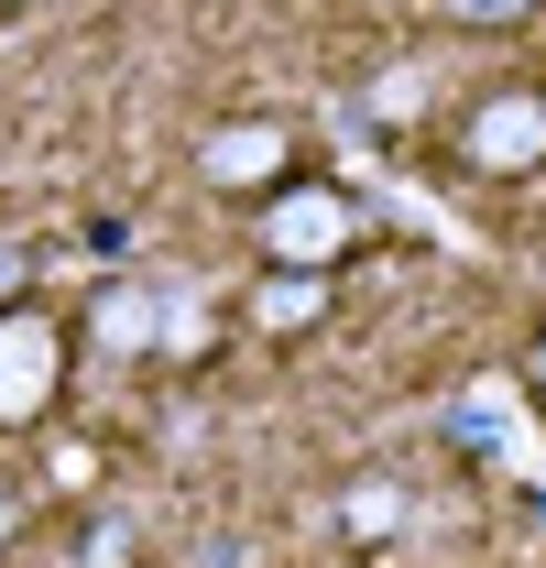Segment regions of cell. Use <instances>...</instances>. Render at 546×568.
I'll return each mask as SVG.
<instances>
[{
  "label": "cell",
  "mask_w": 546,
  "mask_h": 568,
  "mask_svg": "<svg viewBox=\"0 0 546 568\" xmlns=\"http://www.w3.org/2000/svg\"><path fill=\"white\" fill-rule=\"evenodd\" d=\"M263 252L284 263V274H328V263L350 252V197L317 186V175H306V186H273L263 197Z\"/></svg>",
  "instance_id": "obj_1"
},
{
  "label": "cell",
  "mask_w": 546,
  "mask_h": 568,
  "mask_svg": "<svg viewBox=\"0 0 546 568\" xmlns=\"http://www.w3.org/2000/svg\"><path fill=\"white\" fill-rule=\"evenodd\" d=\"M55 361H67V339L33 306H0V426H33L55 405Z\"/></svg>",
  "instance_id": "obj_2"
},
{
  "label": "cell",
  "mask_w": 546,
  "mask_h": 568,
  "mask_svg": "<svg viewBox=\"0 0 546 568\" xmlns=\"http://www.w3.org/2000/svg\"><path fill=\"white\" fill-rule=\"evenodd\" d=\"M471 164H481V175H525V164H546V99H536V88H503V99L471 110Z\"/></svg>",
  "instance_id": "obj_3"
},
{
  "label": "cell",
  "mask_w": 546,
  "mask_h": 568,
  "mask_svg": "<svg viewBox=\"0 0 546 568\" xmlns=\"http://www.w3.org/2000/svg\"><path fill=\"white\" fill-rule=\"evenodd\" d=\"M88 339L110 361L164 351V284H99V295H88Z\"/></svg>",
  "instance_id": "obj_4"
},
{
  "label": "cell",
  "mask_w": 546,
  "mask_h": 568,
  "mask_svg": "<svg viewBox=\"0 0 546 568\" xmlns=\"http://www.w3.org/2000/svg\"><path fill=\"white\" fill-rule=\"evenodd\" d=\"M208 186H273L284 175V132L273 121H230V132H208Z\"/></svg>",
  "instance_id": "obj_5"
},
{
  "label": "cell",
  "mask_w": 546,
  "mask_h": 568,
  "mask_svg": "<svg viewBox=\"0 0 546 568\" xmlns=\"http://www.w3.org/2000/svg\"><path fill=\"white\" fill-rule=\"evenodd\" d=\"M252 317H263L273 339H295V328H317V317H328V284H317V274H284V263H273V284L252 295Z\"/></svg>",
  "instance_id": "obj_6"
},
{
  "label": "cell",
  "mask_w": 546,
  "mask_h": 568,
  "mask_svg": "<svg viewBox=\"0 0 546 568\" xmlns=\"http://www.w3.org/2000/svg\"><path fill=\"white\" fill-rule=\"evenodd\" d=\"M340 514H350V536H394V525H405V493H394V481H361Z\"/></svg>",
  "instance_id": "obj_7"
},
{
  "label": "cell",
  "mask_w": 546,
  "mask_h": 568,
  "mask_svg": "<svg viewBox=\"0 0 546 568\" xmlns=\"http://www.w3.org/2000/svg\"><path fill=\"white\" fill-rule=\"evenodd\" d=\"M198 339H208V306L186 284H164V351H198Z\"/></svg>",
  "instance_id": "obj_8"
},
{
  "label": "cell",
  "mask_w": 546,
  "mask_h": 568,
  "mask_svg": "<svg viewBox=\"0 0 546 568\" xmlns=\"http://www.w3.org/2000/svg\"><path fill=\"white\" fill-rule=\"evenodd\" d=\"M415 99H426V67H394V77H383V88H372V110H383V121H405Z\"/></svg>",
  "instance_id": "obj_9"
},
{
  "label": "cell",
  "mask_w": 546,
  "mask_h": 568,
  "mask_svg": "<svg viewBox=\"0 0 546 568\" xmlns=\"http://www.w3.org/2000/svg\"><path fill=\"white\" fill-rule=\"evenodd\" d=\"M22 284H33V252H22V241H0V306H11Z\"/></svg>",
  "instance_id": "obj_10"
},
{
  "label": "cell",
  "mask_w": 546,
  "mask_h": 568,
  "mask_svg": "<svg viewBox=\"0 0 546 568\" xmlns=\"http://www.w3.org/2000/svg\"><path fill=\"white\" fill-rule=\"evenodd\" d=\"M459 22H503V11H525V0H448Z\"/></svg>",
  "instance_id": "obj_11"
},
{
  "label": "cell",
  "mask_w": 546,
  "mask_h": 568,
  "mask_svg": "<svg viewBox=\"0 0 546 568\" xmlns=\"http://www.w3.org/2000/svg\"><path fill=\"white\" fill-rule=\"evenodd\" d=\"M536 394H546V351H536Z\"/></svg>",
  "instance_id": "obj_12"
},
{
  "label": "cell",
  "mask_w": 546,
  "mask_h": 568,
  "mask_svg": "<svg viewBox=\"0 0 546 568\" xmlns=\"http://www.w3.org/2000/svg\"><path fill=\"white\" fill-rule=\"evenodd\" d=\"M0 536H11V503H0Z\"/></svg>",
  "instance_id": "obj_13"
}]
</instances>
